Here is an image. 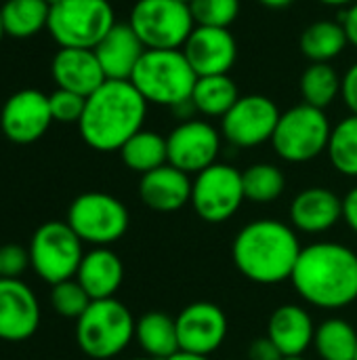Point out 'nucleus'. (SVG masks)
<instances>
[{
  "label": "nucleus",
  "instance_id": "nucleus-37",
  "mask_svg": "<svg viewBox=\"0 0 357 360\" xmlns=\"http://www.w3.org/2000/svg\"><path fill=\"white\" fill-rule=\"evenodd\" d=\"M341 97L347 105V110L357 116V61L347 68L341 80Z\"/></svg>",
  "mask_w": 357,
  "mask_h": 360
},
{
  "label": "nucleus",
  "instance_id": "nucleus-21",
  "mask_svg": "<svg viewBox=\"0 0 357 360\" xmlns=\"http://www.w3.org/2000/svg\"><path fill=\"white\" fill-rule=\"evenodd\" d=\"M107 80H130L137 63L147 51L130 23H118L93 49Z\"/></svg>",
  "mask_w": 357,
  "mask_h": 360
},
{
  "label": "nucleus",
  "instance_id": "nucleus-13",
  "mask_svg": "<svg viewBox=\"0 0 357 360\" xmlns=\"http://www.w3.org/2000/svg\"><path fill=\"white\" fill-rule=\"evenodd\" d=\"M221 131L204 118H185L166 135L168 165L198 175L210 165L219 162L221 154Z\"/></svg>",
  "mask_w": 357,
  "mask_h": 360
},
{
  "label": "nucleus",
  "instance_id": "nucleus-5",
  "mask_svg": "<svg viewBox=\"0 0 357 360\" xmlns=\"http://www.w3.org/2000/svg\"><path fill=\"white\" fill-rule=\"evenodd\" d=\"M135 327L137 321L122 302L95 300L76 321V342L88 359L112 360L135 340Z\"/></svg>",
  "mask_w": 357,
  "mask_h": 360
},
{
  "label": "nucleus",
  "instance_id": "nucleus-38",
  "mask_svg": "<svg viewBox=\"0 0 357 360\" xmlns=\"http://www.w3.org/2000/svg\"><path fill=\"white\" fill-rule=\"evenodd\" d=\"M246 356H248V360H284L282 352L276 348V344L267 335L250 342Z\"/></svg>",
  "mask_w": 357,
  "mask_h": 360
},
{
  "label": "nucleus",
  "instance_id": "nucleus-12",
  "mask_svg": "<svg viewBox=\"0 0 357 360\" xmlns=\"http://www.w3.org/2000/svg\"><path fill=\"white\" fill-rule=\"evenodd\" d=\"M278 105L265 95H242L221 118V135L234 148H257L271 141L278 120Z\"/></svg>",
  "mask_w": 357,
  "mask_h": 360
},
{
  "label": "nucleus",
  "instance_id": "nucleus-23",
  "mask_svg": "<svg viewBox=\"0 0 357 360\" xmlns=\"http://www.w3.org/2000/svg\"><path fill=\"white\" fill-rule=\"evenodd\" d=\"M76 281L93 302L116 297L124 281V264L109 247H93L84 253Z\"/></svg>",
  "mask_w": 357,
  "mask_h": 360
},
{
  "label": "nucleus",
  "instance_id": "nucleus-40",
  "mask_svg": "<svg viewBox=\"0 0 357 360\" xmlns=\"http://www.w3.org/2000/svg\"><path fill=\"white\" fill-rule=\"evenodd\" d=\"M341 23L347 32L349 44H353L357 49V0L351 6H347V11L341 15Z\"/></svg>",
  "mask_w": 357,
  "mask_h": 360
},
{
  "label": "nucleus",
  "instance_id": "nucleus-14",
  "mask_svg": "<svg viewBox=\"0 0 357 360\" xmlns=\"http://www.w3.org/2000/svg\"><path fill=\"white\" fill-rule=\"evenodd\" d=\"M48 95L36 89H23L13 93L0 110L2 135L19 146H27L44 137L53 124Z\"/></svg>",
  "mask_w": 357,
  "mask_h": 360
},
{
  "label": "nucleus",
  "instance_id": "nucleus-3",
  "mask_svg": "<svg viewBox=\"0 0 357 360\" xmlns=\"http://www.w3.org/2000/svg\"><path fill=\"white\" fill-rule=\"evenodd\" d=\"M303 247L297 230L280 219L248 221L234 238L231 259L238 272L257 285L290 281Z\"/></svg>",
  "mask_w": 357,
  "mask_h": 360
},
{
  "label": "nucleus",
  "instance_id": "nucleus-34",
  "mask_svg": "<svg viewBox=\"0 0 357 360\" xmlns=\"http://www.w3.org/2000/svg\"><path fill=\"white\" fill-rule=\"evenodd\" d=\"M189 8L196 25L229 27L240 15V0H194Z\"/></svg>",
  "mask_w": 357,
  "mask_h": 360
},
{
  "label": "nucleus",
  "instance_id": "nucleus-46",
  "mask_svg": "<svg viewBox=\"0 0 357 360\" xmlns=\"http://www.w3.org/2000/svg\"><path fill=\"white\" fill-rule=\"evenodd\" d=\"M284 360H307L305 356H292V359H284Z\"/></svg>",
  "mask_w": 357,
  "mask_h": 360
},
{
  "label": "nucleus",
  "instance_id": "nucleus-28",
  "mask_svg": "<svg viewBox=\"0 0 357 360\" xmlns=\"http://www.w3.org/2000/svg\"><path fill=\"white\" fill-rule=\"evenodd\" d=\"M4 34L32 38L48 25L50 4L46 0H6L0 6Z\"/></svg>",
  "mask_w": 357,
  "mask_h": 360
},
{
  "label": "nucleus",
  "instance_id": "nucleus-16",
  "mask_svg": "<svg viewBox=\"0 0 357 360\" xmlns=\"http://www.w3.org/2000/svg\"><path fill=\"white\" fill-rule=\"evenodd\" d=\"M40 302L21 278H0V340L19 344L40 327Z\"/></svg>",
  "mask_w": 357,
  "mask_h": 360
},
{
  "label": "nucleus",
  "instance_id": "nucleus-17",
  "mask_svg": "<svg viewBox=\"0 0 357 360\" xmlns=\"http://www.w3.org/2000/svg\"><path fill=\"white\" fill-rule=\"evenodd\" d=\"M183 53L198 76L229 74L238 59V42L229 27L196 25Z\"/></svg>",
  "mask_w": 357,
  "mask_h": 360
},
{
  "label": "nucleus",
  "instance_id": "nucleus-29",
  "mask_svg": "<svg viewBox=\"0 0 357 360\" xmlns=\"http://www.w3.org/2000/svg\"><path fill=\"white\" fill-rule=\"evenodd\" d=\"M120 158L130 171L145 175L168 162L166 137L156 131L141 129L120 148Z\"/></svg>",
  "mask_w": 357,
  "mask_h": 360
},
{
  "label": "nucleus",
  "instance_id": "nucleus-4",
  "mask_svg": "<svg viewBox=\"0 0 357 360\" xmlns=\"http://www.w3.org/2000/svg\"><path fill=\"white\" fill-rule=\"evenodd\" d=\"M130 82L147 103L177 110L191 101L198 74L183 49H147L137 63Z\"/></svg>",
  "mask_w": 357,
  "mask_h": 360
},
{
  "label": "nucleus",
  "instance_id": "nucleus-7",
  "mask_svg": "<svg viewBox=\"0 0 357 360\" xmlns=\"http://www.w3.org/2000/svg\"><path fill=\"white\" fill-rule=\"evenodd\" d=\"M114 25L107 0H61L50 6L46 30L61 49H95Z\"/></svg>",
  "mask_w": 357,
  "mask_h": 360
},
{
  "label": "nucleus",
  "instance_id": "nucleus-2",
  "mask_svg": "<svg viewBox=\"0 0 357 360\" xmlns=\"http://www.w3.org/2000/svg\"><path fill=\"white\" fill-rule=\"evenodd\" d=\"M147 101L130 80H105L86 97L78 122L80 137L97 152H120V148L143 129Z\"/></svg>",
  "mask_w": 357,
  "mask_h": 360
},
{
  "label": "nucleus",
  "instance_id": "nucleus-19",
  "mask_svg": "<svg viewBox=\"0 0 357 360\" xmlns=\"http://www.w3.org/2000/svg\"><path fill=\"white\" fill-rule=\"evenodd\" d=\"M191 184L194 179L185 171L166 162L141 175L139 196L156 213H177L191 202Z\"/></svg>",
  "mask_w": 357,
  "mask_h": 360
},
{
  "label": "nucleus",
  "instance_id": "nucleus-20",
  "mask_svg": "<svg viewBox=\"0 0 357 360\" xmlns=\"http://www.w3.org/2000/svg\"><path fill=\"white\" fill-rule=\"evenodd\" d=\"M50 74L57 89L93 95L107 78L93 49H59L50 63Z\"/></svg>",
  "mask_w": 357,
  "mask_h": 360
},
{
  "label": "nucleus",
  "instance_id": "nucleus-44",
  "mask_svg": "<svg viewBox=\"0 0 357 360\" xmlns=\"http://www.w3.org/2000/svg\"><path fill=\"white\" fill-rule=\"evenodd\" d=\"M2 36H4V25H2V15H0V40H2Z\"/></svg>",
  "mask_w": 357,
  "mask_h": 360
},
{
  "label": "nucleus",
  "instance_id": "nucleus-25",
  "mask_svg": "<svg viewBox=\"0 0 357 360\" xmlns=\"http://www.w3.org/2000/svg\"><path fill=\"white\" fill-rule=\"evenodd\" d=\"M347 44L349 38L343 23L330 19L314 21L299 38V49L311 63H330L347 49Z\"/></svg>",
  "mask_w": 357,
  "mask_h": 360
},
{
  "label": "nucleus",
  "instance_id": "nucleus-26",
  "mask_svg": "<svg viewBox=\"0 0 357 360\" xmlns=\"http://www.w3.org/2000/svg\"><path fill=\"white\" fill-rule=\"evenodd\" d=\"M240 97V89L229 74L198 76L191 93V105L206 118H223Z\"/></svg>",
  "mask_w": 357,
  "mask_h": 360
},
{
  "label": "nucleus",
  "instance_id": "nucleus-36",
  "mask_svg": "<svg viewBox=\"0 0 357 360\" xmlns=\"http://www.w3.org/2000/svg\"><path fill=\"white\" fill-rule=\"evenodd\" d=\"M27 268H32L27 249H23L21 245L0 247V274H2V278H21Z\"/></svg>",
  "mask_w": 357,
  "mask_h": 360
},
{
  "label": "nucleus",
  "instance_id": "nucleus-9",
  "mask_svg": "<svg viewBox=\"0 0 357 360\" xmlns=\"http://www.w3.org/2000/svg\"><path fill=\"white\" fill-rule=\"evenodd\" d=\"M128 23L145 49H183L196 27L189 4L181 0H137Z\"/></svg>",
  "mask_w": 357,
  "mask_h": 360
},
{
  "label": "nucleus",
  "instance_id": "nucleus-31",
  "mask_svg": "<svg viewBox=\"0 0 357 360\" xmlns=\"http://www.w3.org/2000/svg\"><path fill=\"white\" fill-rule=\"evenodd\" d=\"M242 184H244L246 200L257 202V205L276 202L286 190L284 171L271 162L250 165L246 171H242Z\"/></svg>",
  "mask_w": 357,
  "mask_h": 360
},
{
  "label": "nucleus",
  "instance_id": "nucleus-18",
  "mask_svg": "<svg viewBox=\"0 0 357 360\" xmlns=\"http://www.w3.org/2000/svg\"><path fill=\"white\" fill-rule=\"evenodd\" d=\"M343 219V198L322 186L301 190L290 202V226L303 234H324Z\"/></svg>",
  "mask_w": 357,
  "mask_h": 360
},
{
  "label": "nucleus",
  "instance_id": "nucleus-24",
  "mask_svg": "<svg viewBox=\"0 0 357 360\" xmlns=\"http://www.w3.org/2000/svg\"><path fill=\"white\" fill-rule=\"evenodd\" d=\"M135 340L145 356L166 360L179 352L177 323L164 312H145L135 327Z\"/></svg>",
  "mask_w": 357,
  "mask_h": 360
},
{
  "label": "nucleus",
  "instance_id": "nucleus-30",
  "mask_svg": "<svg viewBox=\"0 0 357 360\" xmlns=\"http://www.w3.org/2000/svg\"><path fill=\"white\" fill-rule=\"evenodd\" d=\"M343 76L330 63H309L299 80L303 103L326 110L341 95Z\"/></svg>",
  "mask_w": 357,
  "mask_h": 360
},
{
  "label": "nucleus",
  "instance_id": "nucleus-35",
  "mask_svg": "<svg viewBox=\"0 0 357 360\" xmlns=\"http://www.w3.org/2000/svg\"><path fill=\"white\" fill-rule=\"evenodd\" d=\"M48 105H50V114L55 122H63V124H78L82 114H84V105H86V97L65 91V89H57L55 93L48 95Z\"/></svg>",
  "mask_w": 357,
  "mask_h": 360
},
{
  "label": "nucleus",
  "instance_id": "nucleus-22",
  "mask_svg": "<svg viewBox=\"0 0 357 360\" xmlns=\"http://www.w3.org/2000/svg\"><path fill=\"white\" fill-rule=\"evenodd\" d=\"M314 335L316 323L299 304H284L276 308L267 321V338L276 344L284 359L303 356L314 346Z\"/></svg>",
  "mask_w": 357,
  "mask_h": 360
},
{
  "label": "nucleus",
  "instance_id": "nucleus-49",
  "mask_svg": "<svg viewBox=\"0 0 357 360\" xmlns=\"http://www.w3.org/2000/svg\"><path fill=\"white\" fill-rule=\"evenodd\" d=\"M0 278H2V274H0Z\"/></svg>",
  "mask_w": 357,
  "mask_h": 360
},
{
  "label": "nucleus",
  "instance_id": "nucleus-43",
  "mask_svg": "<svg viewBox=\"0 0 357 360\" xmlns=\"http://www.w3.org/2000/svg\"><path fill=\"white\" fill-rule=\"evenodd\" d=\"M320 4H326V6H351L356 0H318Z\"/></svg>",
  "mask_w": 357,
  "mask_h": 360
},
{
  "label": "nucleus",
  "instance_id": "nucleus-27",
  "mask_svg": "<svg viewBox=\"0 0 357 360\" xmlns=\"http://www.w3.org/2000/svg\"><path fill=\"white\" fill-rule=\"evenodd\" d=\"M314 348L322 360H356V327L341 316L326 319L320 325H316Z\"/></svg>",
  "mask_w": 357,
  "mask_h": 360
},
{
  "label": "nucleus",
  "instance_id": "nucleus-45",
  "mask_svg": "<svg viewBox=\"0 0 357 360\" xmlns=\"http://www.w3.org/2000/svg\"><path fill=\"white\" fill-rule=\"evenodd\" d=\"M130 360H156V359H149V356H137V359H130Z\"/></svg>",
  "mask_w": 357,
  "mask_h": 360
},
{
  "label": "nucleus",
  "instance_id": "nucleus-33",
  "mask_svg": "<svg viewBox=\"0 0 357 360\" xmlns=\"http://www.w3.org/2000/svg\"><path fill=\"white\" fill-rule=\"evenodd\" d=\"M90 302L93 300L88 297V293L82 289V285L76 278L53 285L50 289V306L63 319L78 321L84 314V310L90 306Z\"/></svg>",
  "mask_w": 357,
  "mask_h": 360
},
{
  "label": "nucleus",
  "instance_id": "nucleus-41",
  "mask_svg": "<svg viewBox=\"0 0 357 360\" xmlns=\"http://www.w3.org/2000/svg\"><path fill=\"white\" fill-rule=\"evenodd\" d=\"M166 360H210V359H208V356H200V354H189V352H183V350H179L177 354L168 356Z\"/></svg>",
  "mask_w": 357,
  "mask_h": 360
},
{
  "label": "nucleus",
  "instance_id": "nucleus-39",
  "mask_svg": "<svg viewBox=\"0 0 357 360\" xmlns=\"http://www.w3.org/2000/svg\"><path fill=\"white\" fill-rule=\"evenodd\" d=\"M343 221L353 234H357V186L343 196Z\"/></svg>",
  "mask_w": 357,
  "mask_h": 360
},
{
  "label": "nucleus",
  "instance_id": "nucleus-32",
  "mask_svg": "<svg viewBox=\"0 0 357 360\" xmlns=\"http://www.w3.org/2000/svg\"><path fill=\"white\" fill-rule=\"evenodd\" d=\"M328 160L345 177H357V116L349 114L332 127Z\"/></svg>",
  "mask_w": 357,
  "mask_h": 360
},
{
  "label": "nucleus",
  "instance_id": "nucleus-6",
  "mask_svg": "<svg viewBox=\"0 0 357 360\" xmlns=\"http://www.w3.org/2000/svg\"><path fill=\"white\" fill-rule=\"evenodd\" d=\"M330 133L332 124L324 110L299 103L280 114L271 146L282 160L303 165L328 150Z\"/></svg>",
  "mask_w": 357,
  "mask_h": 360
},
{
  "label": "nucleus",
  "instance_id": "nucleus-15",
  "mask_svg": "<svg viewBox=\"0 0 357 360\" xmlns=\"http://www.w3.org/2000/svg\"><path fill=\"white\" fill-rule=\"evenodd\" d=\"M175 323L179 350L200 356H210L213 352H217L229 331L225 312L210 302H196L185 306Z\"/></svg>",
  "mask_w": 357,
  "mask_h": 360
},
{
  "label": "nucleus",
  "instance_id": "nucleus-42",
  "mask_svg": "<svg viewBox=\"0 0 357 360\" xmlns=\"http://www.w3.org/2000/svg\"><path fill=\"white\" fill-rule=\"evenodd\" d=\"M261 4H265V6H269V8H286V6H290L295 0H259Z\"/></svg>",
  "mask_w": 357,
  "mask_h": 360
},
{
  "label": "nucleus",
  "instance_id": "nucleus-10",
  "mask_svg": "<svg viewBox=\"0 0 357 360\" xmlns=\"http://www.w3.org/2000/svg\"><path fill=\"white\" fill-rule=\"evenodd\" d=\"M65 221L82 243L109 247L126 234L130 215L116 196L107 192H84L72 200Z\"/></svg>",
  "mask_w": 357,
  "mask_h": 360
},
{
  "label": "nucleus",
  "instance_id": "nucleus-48",
  "mask_svg": "<svg viewBox=\"0 0 357 360\" xmlns=\"http://www.w3.org/2000/svg\"><path fill=\"white\" fill-rule=\"evenodd\" d=\"M181 2H185V4H191L194 0H181Z\"/></svg>",
  "mask_w": 357,
  "mask_h": 360
},
{
  "label": "nucleus",
  "instance_id": "nucleus-51",
  "mask_svg": "<svg viewBox=\"0 0 357 360\" xmlns=\"http://www.w3.org/2000/svg\"><path fill=\"white\" fill-rule=\"evenodd\" d=\"M356 360H357V356H356Z\"/></svg>",
  "mask_w": 357,
  "mask_h": 360
},
{
  "label": "nucleus",
  "instance_id": "nucleus-1",
  "mask_svg": "<svg viewBox=\"0 0 357 360\" xmlns=\"http://www.w3.org/2000/svg\"><path fill=\"white\" fill-rule=\"evenodd\" d=\"M290 283L305 304L320 310H343L357 302V253L332 240L307 245Z\"/></svg>",
  "mask_w": 357,
  "mask_h": 360
},
{
  "label": "nucleus",
  "instance_id": "nucleus-8",
  "mask_svg": "<svg viewBox=\"0 0 357 360\" xmlns=\"http://www.w3.org/2000/svg\"><path fill=\"white\" fill-rule=\"evenodd\" d=\"M27 251L36 276L53 287L76 278L84 257V243L67 221H46L34 232Z\"/></svg>",
  "mask_w": 357,
  "mask_h": 360
},
{
  "label": "nucleus",
  "instance_id": "nucleus-50",
  "mask_svg": "<svg viewBox=\"0 0 357 360\" xmlns=\"http://www.w3.org/2000/svg\"><path fill=\"white\" fill-rule=\"evenodd\" d=\"M107 2H112V0H107Z\"/></svg>",
  "mask_w": 357,
  "mask_h": 360
},
{
  "label": "nucleus",
  "instance_id": "nucleus-47",
  "mask_svg": "<svg viewBox=\"0 0 357 360\" xmlns=\"http://www.w3.org/2000/svg\"><path fill=\"white\" fill-rule=\"evenodd\" d=\"M46 2H48L50 6H55V4H57V2H61V0H46Z\"/></svg>",
  "mask_w": 357,
  "mask_h": 360
},
{
  "label": "nucleus",
  "instance_id": "nucleus-11",
  "mask_svg": "<svg viewBox=\"0 0 357 360\" xmlns=\"http://www.w3.org/2000/svg\"><path fill=\"white\" fill-rule=\"evenodd\" d=\"M244 200L242 171L227 162H215L194 177L189 205L196 215L208 224H223L231 219Z\"/></svg>",
  "mask_w": 357,
  "mask_h": 360
}]
</instances>
